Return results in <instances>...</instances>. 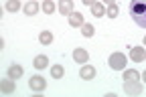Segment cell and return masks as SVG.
<instances>
[{
	"mask_svg": "<svg viewBox=\"0 0 146 97\" xmlns=\"http://www.w3.org/2000/svg\"><path fill=\"white\" fill-rule=\"evenodd\" d=\"M128 12L140 28H146V0H130Z\"/></svg>",
	"mask_w": 146,
	"mask_h": 97,
	"instance_id": "6da1fadb",
	"label": "cell"
},
{
	"mask_svg": "<svg viewBox=\"0 0 146 97\" xmlns=\"http://www.w3.org/2000/svg\"><path fill=\"white\" fill-rule=\"evenodd\" d=\"M126 63H128V59H126L124 53H112V55H110V59H108L110 69H114V71H124Z\"/></svg>",
	"mask_w": 146,
	"mask_h": 97,
	"instance_id": "7a4b0ae2",
	"label": "cell"
},
{
	"mask_svg": "<svg viewBox=\"0 0 146 97\" xmlns=\"http://www.w3.org/2000/svg\"><path fill=\"white\" fill-rule=\"evenodd\" d=\"M124 91L126 95H140L144 91V83L142 81H124Z\"/></svg>",
	"mask_w": 146,
	"mask_h": 97,
	"instance_id": "3957f363",
	"label": "cell"
},
{
	"mask_svg": "<svg viewBox=\"0 0 146 97\" xmlns=\"http://www.w3.org/2000/svg\"><path fill=\"white\" fill-rule=\"evenodd\" d=\"M29 87H31V91H45V87H47L45 77H41V75H35V77H31Z\"/></svg>",
	"mask_w": 146,
	"mask_h": 97,
	"instance_id": "277c9868",
	"label": "cell"
},
{
	"mask_svg": "<svg viewBox=\"0 0 146 97\" xmlns=\"http://www.w3.org/2000/svg\"><path fill=\"white\" fill-rule=\"evenodd\" d=\"M96 75H98V71H96V67L94 65H83L81 67V71H79V77L83 81H91V79H96Z\"/></svg>",
	"mask_w": 146,
	"mask_h": 97,
	"instance_id": "5b68a950",
	"label": "cell"
},
{
	"mask_svg": "<svg viewBox=\"0 0 146 97\" xmlns=\"http://www.w3.org/2000/svg\"><path fill=\"white\" fill-rule=\"evenodd\" d=\"M130 59L136 61V63L146 61V49H144V47H132V49H130Z\"/></svg>",
	"mask_w": 146,
	"mask_h": 97,
	"instance_id": "8992f818",
	"label": "cell"
},
{
	"mask_svg": "<svg viewBox=\"0 0 146 97\" xmlns=\"http://www.w3.org/2000/svg\"><path fill=\"white\" fill-rule=\"evenodd\" d=\"M14 89H16V83H14V79H10V77H6V79L0 81V91L2 93L10 95V93H14Z\"/></svg>",
	"mask_w": 146,
	"mask_h": 97,
	"instance_id": "52a82bcc",
	"label": "cell"
},
{
	"mask_svg": "<svg viewBox=\"0 0 146 97\" xmlns=\"http://www.w3.org/2000/svg\"><path fill=\"white\" fill-rule=\"evenodd\" d=\"M87 59H89V55H87V51H85V49H75V51H73V61H75V63L85 65V63H87Z\"/></svg>",
	"mask_w": 146,
	"mask_h": 97,
	"instance_id": "ba28073f",
	"label": "cell"
},
{
	"mask_svg": "<svg viewBox=\"0 0 146 97\" xmlns=\"http://www.w3.org/2000/svg\"><path fill=\"white\" fill-rule=\"evenodd\" d=\"M59 12L63 14V16H69L71 12H73V0H59Z\"/></svg>",
	"mask_w": 146,
	"mask_h": 97,
	"instance_id": "9c48e42d",
	"label": "cell"
},
{
	"mask_svg": "<svg viewBox=\"0 0 146 97\" xmlns=\"http://www.w3.org/2000/svg\"><path fill=\"white\" fill-rule=\"evenodd\" d=\"M23 73H25V69H23L21 65H16V63L8 67V77H10V79H14V81H16V79H21Z\"/></svg>",
	"mask_w": 146,
	"mask_h": 97,
	"instance_id": "30bf717a",
	"label": "cell"
},
{
	"mask_svg": "<svg viewBox=\"0 0 146 97\" xmlns=\"http://www.w3.org/2000/svg\"><path fill=\"white\" fill-rule=\"evenodd\" d=\"M33 65H35V69L43 71V69L49 67V59H47L45 55H36V57H35V61H33Z\"/></svg>",
	"mask_w": 146,
	"mask_h": 97,
	"instance_id": "8fae6325",
	"label": "cell"
},
{
	"mask_svg": "<svg viewBox=\"0 0 146 97\" xmlns=\"http://www.w3.org/2000/svg\"><path fill=\"white\" fill-rule=\"evenodd\" d=\"M69 24H71V26H79V28H81V24H83V14L73 10V12L69 14Z\"/></svg>",
	"mask_w": 146,
	"mask_h": 97,
	"instance_id": "7c38bea8",
	"label": "cell"
},
{
	"mask_svg": "<svg viewBox=\"0 0 146 97\" xmlns=\"http://www.w3.org/2000/svg\"><path fill=\"white\" fill-rule=\"evenodd\" d=\"M39 8H41V6L36 4L35 0H29V2L25 4V14H27V16H35L36 12H39Z\"/></svg>",
	"mask_w": 146,
	"mask_h": 97,
	"instance_id": "4fadbf2b",
	"label": "cell"
},
{
	"mask_svg": "<svg viewBox=\"0 0 146 97\" xmlns=\"http://www.w3.org/2000/svg\"><path fill=\"white\" fill-rule=\"evenodd\" d=\"M63 75H65V67L63 65H53L51 67V77L53 79H63Z\"/></svg>",
	"mask_w": 146,
	"mask_h": 97,
	"instance_id": "5bb4252c",
	"label": "cell"
},
{
	"mask_svg": "<svg viewBox=\"0 0 146 97\" xmlns=\"http://www.w3.org/2000/svg\"><path fill=\"white\" fill-rule=\"evenodd\" d=\"M91 14H94V16H104L106 14V6L102 2H94V4H91Z\"/></svg>",
	"mask_w": 146,
	"mask_h": 97,
	"instance_id": "9a60e30c",
	"label": "cell"
},
{
	"mask_svg": "<svg viewBox=\"0 0 146 97\" xmlns=\"http://www.w3.org/2000/svg\"><path fill=\"white\" fill-rule=\"evenodd\" d=\"M39 43H41V45H51V43H53V32L43 30V32L39 34Z\"/></svg>",
	"mask_w": 146,
	"mask_h": 97,
	"instance_id": "2e32d148",
	"label": "cell"
},
{
	"mask_svg": "<svg viewBox=\"0 0 146 97\" xmlns=\"http://www.w3.org/2000/svg\"><path fill=\"white\" fill-rule=\"evenodd\" d=\"M94 32H96L94 24H87V22H83V24H81V34H83L85 38H91V36H94Z\"/></svg>",
	"mask_w": 146,
	"mask_h": 97,
	"instance_id": "e0dca14e",
	"label": "cell"
},
{
	"mask_svg": "<svg viewBox=\"0 0 146 97\" xmlns=\"http://www.w3.org/2000/svg\"><path fill=\"white\" fill-rule=\"evenodd\" d=\"M8 12H18L21 10V0H6V6H4Z\"/></svg>",
	"mask_w": 146,
	"mask_h": 97,
	"instance_id": "ac0fdd59",
	"label": "cell"
},
{
	"mask_svg": "<svg viewBox=\"0 0 146 97\" xmlns=\"http://www.w3.org/2000/svg\"><path fill=\"white\" fill-rule=\"evenodd\" d=\"M41 8H43V12H45V14H53L57 6H55V2H53V0H45V2L41 4Z\"/></svg>",
	"mask_w": 146,
	"mask_h": 97,
	"instance_id": "d6986e66",
	"label": "cell"
},
{
	"mask_svg": "<svg viewBox=\"0 0 146 97\" xmlns=\"http://www.w3.org/2000/svg\"><path fill=\"white\" fill-rule=\"evenodd\" d=\"M118 12H120V6L114 2V4H108V8H106V14L110 16V18H116L118 16Z\"/></svg>",
	"mask_w": 146,
	"mask_h": 97,
	"instance_id": "ffe728a7",
	"label": "cell"
},
{
	"mask_svg": "<svg viewBox=\"0 0 146 97\" xmlns=\"http://www.w3.org/2000/svg\"><path fill=\"white\" fill-rule=\"evenodd\" d=\"M138 79H140L138 71H134V69H130V71H124V81H138Z\"/></svg>",
	"mask_w": 146,
	"mask_h": 97,
	"instance_id": "44dd1931",
	"label": "cell"
},
{
	"mask_svg": "<svg viewBox=\"0 0 146 97\" xmlns=\"http://www.w3.org/2000/svg\"><path fill=\"white\" fill-rule=\"evenodd\" d=\"M81 2H83L85 6H91V4H94V2H96V0H81Z\"/></svg>",
	"mask_w": 146,
	"mask_h": 97,
	"instance_id": "7402d4cb",
	"label": "cell"
},
{
	"mask_svg": "<svg viewBox=\"0 0 146 97\" xmlns=\"http://www.w3.org/2000/svg\"><path fill=\"white\" fill-rule=\"evenodd\" d=\"M116 0H104V4H114Z\"/></svg>",
	"mask_w": 146,
	"mask_h": 97,
	"instance_id": "603a6c76",
	"label": "cell"
},
{
	"mask_svg": "<svg viewBox=\"0 0 146 97\" xmlns=\"http://www.w3.org/2000/svg\"><path fill=\"white\" fill-rule=\"evenodd\" d=\"M142 83H146V71L142 73Z\"/></svg>",
	"mask_w": 146,
	"mask_h": 97,
	"instance_id": "cb8c5ba5",
	"label": "cell"
},
{
	"mask_svg": "<svg viewBox=\"0 0 146 97\" xmlns=\"http://www.w3.org/2000/svg\"><path fill=\"white\" fill-rule=\"evenodd\" d=\"M144 45H146V34H144Z\"/></svg>",
	"mask_w": 146,
	"mask_h": 97,
	"instance_id": "d4e9b609",
	"label": "cell"
}]
</instances>
